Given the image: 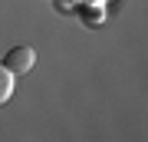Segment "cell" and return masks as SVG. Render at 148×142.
I'll list each match as a JSON object with an SVG mask.
<instances>
[{
    "mask_svg": "<svg viewBox=\"0 0 148 142\" xmlns=\"http://www.w3.org/2000/svg\"><path fill=\"white\" fill-rule=\"evenodd\" d=\"M3 63H7V69H10L13 76H23V73L33 69V63H36V50L33 46H13L3 56Z\"/></svg>",
    "mask_w": 148,
    "mask_h": 142,
    "instance_id": "1",
    "label": "cell"
},
{
    "mask_svg": "<svg viewBox=\"0 0 148 142\" xmlns=\"http://www.w3.org/2000/svg\"><path fill=\"white\" fill-rule=\"evenodd\" d=\"M13 83H16L13 73L7 69L3 60H0V106H7V103H10V96H13Z\"/></svg>",
    "mask_w": 148,
    "mask_h": 142,
    "instance_id": "2",
    "label": "cell"
},
{
    "mask_svg": "<svg viewBox=\"0 0 148 142\" xmlns=\"http://www.w3.org/2000/svg\"><path fill=\"white\" fill-rule=\"evenodd\" d=\"M95 3H106V0H95Z\"/></svg>",
    "mask_w": 148,
    "mask_h": 142,
    "instance_id": "3",
    "label": "cell"
}]
</instances>
